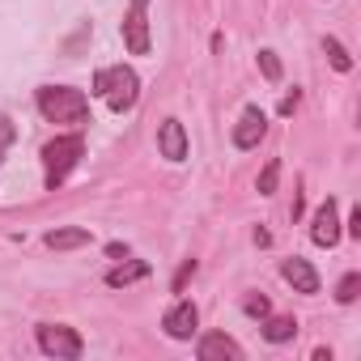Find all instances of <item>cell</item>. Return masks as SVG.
<instances>
[{
  "label": "cell",
  "instance_id": "cell-19",
  "mask_svg": "<svg viewBox=\"0 0 361 361\" xmlns=\"http://www.w3.org/2000/svg\"><path fill=\"white\" fill-rule=\"evenodd\" d=\"M243 310H247L251 319H268V314H272V302H268L264 293H247V298H243Z\"/></svg>",
  "mask_w": 361,
  "mask_h": 361
},
{
  "label": "cell",
  "instance_id": "cell-1",
  "mask_svg": "<svg viewBox=\"0 0 361 361\" xmlns=\"http://www.w3.org/2000/svg\"><path fill=\"white\" fill-rule=\"evenodd\" d=\"M35 106L47 123H85L90 119V94L77 85H39Z\"/></svg>",
  "mask_w": 361,
  "mask_h": 361
},
{
  "label": "cell",
  "instance_id": "cell-10",
  "mask_svg": "<svg viewBox=\"0 0 361 361\" xmlns=\"http://www.w3.org/2000/svg\"><path fill=\"white\" fill-rule=\"evenodd\" d=\"M264 132H268V115H264L259 106H247L243 119L234 123V145H238V149H255V145L264 140Z\"/></svg>",
  "mask_w": 361,
  "mask_h": 361
},
{
  "label": "cell",
  "instance_id": "cell-21",
  "mask_svg": "<svg viewBox=\"0 0 361 361\" xmlns=\"http://www.w3.org/2000/svg\"><path fill=\"white\" fill-rule=\"evenodd\" d=\"M192 276H196V259H188L183 268H178V276H174V293H183V285H188Z\"/></svg>",
  "mask_w": 361,
  "mask_h": 361
},
{
  "label": "cell",
  "instance_id": "cell-12",
  "mask_svg": "<svg viewBox=\"0 0 361 361\" xmlns=\"http://www.w3.org/2000/svg\"><path fill=\"white\" fill-rule=\"evenodd\" d=\"M153 268L145 264V259H119L111 272H106V285L111 289H128V285H136V281H145Z\"/></svg>",
  "mask_w": 361,
  "mask_h": 361
},
{
  "label": "cell",
  "instance_id": "cell-15",
  "mask_svg": "<svg viewBox=\"0 0 361 361\" xmlns=\"http://www.w3.org/2000/svg\"><path fill=\"white\" fill-rule=\"evenodd\" d=\"M323 51H327V60H331V68H336V73H353V56L344 51V43H340V39H323Z\"/></svg>",
  "mask_w": 361,
  "mask_h": 361
},
{
  "label": "cell",
  "instance_id": "cell-13",
  "mask_svg": "<svg viewBox=\"0 0 361 361\" xmlns=\"http://www.w3.org/2000/svg\"><path fill=\"white\" fill-rule=\"evenodd\" d=\"M43 243H47L51 251H77V247H90L94 234H90L85 226H64V230H51Z\"/></svg>",
  "mask_w": 361,
  "mask_h": 361
},
{
  "label": "cell",
  "instance_id": "cell-2",
  "mask_svg": "<svg viewBox=\"0 0 361 361\" xmlns=\"http://www.w3.org/2000/svg\"><path fill=\"white\" fill-rule=\"evenodd\" d=\"M90 94L102 98L115 115H123V111H132L136 98H140V77H136V68H128V64H111V68H98V73H94Z\"/></svg>",
  "mask_w": 361,
  "mask_h": 361
},
{
  "label": "cell",
  "instance_id": "cell-9",
  "mask_svg": "<svg viewBox=\"0 0 361 361\" xmlns=\"http://www.w3.org/2000/svg\"><path fill=\"white\" fill-rule=\"evenodd\" d=\"M196 357L200 361H243V344L226 331H209L200 344H196Z\"/></svg>",
  "mask_w": 361,
  "mask_h": 361
},
{
  "label": "cell",
  "instance_id": "cell-3",
  "mask_svg": "<svg viewBox=\"0 0 361 361\" xmlns=\"http://www.w3.org/2000/svg\"><path fill=\"white\" fill-rule=\"evenodd\" d=\"M81 153H85V136L81 132H68V136H56V140H47L43 145V183H47V192H56L64 178L77 170V161H81Z\"/></svg>",
  "mask_w": 361,
  "mask_h": 361
},
{
  "label": "cell",
  "instance_id": "cell-24",
  "mask_svg": "<svg viewBox=\"0 0 361 361\" xmlns=\"http://www.w3.org/2000/svg\"><path fill=\"white\" fill-rule=\"evenodd\" d=\"M106 255H111V259H128V247H123V243H111Z\"/></svg>",
  "mask_w": 361,
  "mask_h": 361
},
{
  "label": "cell",
  "instance_id": "cell-22",
  "mask_svg": "<svg viewBox=\"0 0 361 361\" xmlns=\"http://www.w3.org/2000/svg\"><path fill=\"white\" fill-rule=\"evenodd\" d=\"M298 102H302V94H298V90H293V94H285V98H281V115H293V111H298Z\"/></svg>",
  "mask_w": 361,
  "mask_h": 361
},
{
  "label": "cell",
  "instance_id": "cell-14",
  "mask_svg": "<svg viewBox=\"0 0 361 361\" xmlns=\"http://www.w3.org/2000/svg\"><path fill=\"white\" fill-rule=\"evenodd\" d=\"M264 323V340L268 344H289L293 336H298V319L293 314H268V319H259Z\"/></svg>",
  "mask_w": 361,
  "mask_h": 361
},
{
  "label": "cell",
  "instance_id": "cell-20",
  "mask_svg": "<svg viewBox=\"0 0 361 361\" xmlns=\"http://www.w3.org/2000/svg\"><path fill=\"white\" fill-rule=\"evenodd\" d=\"M13 140H18V128H13V119H9V115H0V161H5V153L13 149Z\"/></svg>",
  "mask_w": 361,
  "mask_h": 361
},
{
  "label": "cell",
  "instance_id": "cell-16",
  "mask_svg": "<svg viewBox=\"0 0 361 361\" xmlns=\"http://www.w3.org/2000/svg\"><path fill=\"white\" fill-rule=\"evenodd\" d=\"M357 293H361V272H344L340 285H336V302H340V306H353Z\"/></svg>",
  "mask_w": 361,
  "mask_h": 361
},
{
  "label": "cell",
  "instance_id": "cell-23",
  "mask_svg": "<svg viewBox=\"0 0 361 361\" xmlns=\"http://www.w3.org/2000/svg\"><path fill=\"white\" fill-rule=\"evenodd\" d=\"M344 230H348L353 238H361V209H353V213H348V221H344Z\"/></svg>",
  "mask_w": 361,
  "mask_h": 361
},
{
  "label": "cell",
  "instance_id": "cell-4",
  "mask_svg": "<svg viewBox=\"0 0 361 361\" xmlns=\"http://www.w3.org/2000/svg\"><path fill=\"white\" fill-rule=\"evenodd\" d=\"M35 340H39V348H43L47 357H56V361H77V357L85 353V340H81L77 327H68V323H39Z\"/></svg>",
  "mask_w": 361,
  "mask_h": 361
},
{
  "label": "cell",
  "instance_id": "cell-6",
  "mask_svg": "<svg viewBox=\"0 0 361 361\" xmlns=\"http://www.w3.org/2000/svg\"><path fill=\"white\" fill-rule=\"evenodd\" d=\"M123 47L132 56H149V0H132L123 18Z\"/></svg>",
  "mask_w": 361,
  "mask_h": 361
},
{
  "label": "cell",
  "instance_id": "cell-8",
  "mask_svg": "<svg viewBox=\"0 0 361 361\" xmlns=\"http://www.w3.org/2000/svg\"><path fill=\"white\" fill-rule=\"evenodd\" d=\"M157 153H161L166 161H183V157H188V128L178 123L174 115L157 123Z\"/></svg>",
  "mask_w": 361,
  "mask_h": 361
},
{
  "label": "cell",
  "instance_id": "cell-5",
  "mask_svg": "<svg viewBox=\"0 0 361 361\" xmlns=\"http://www.w3.org/2000/svg\"><path fill=\"white\" fill-rule=\"evenodd\" d=\"M340 234H344V230H340V204L327 196V200L314 209V217H310V243L331 251V247L340 243Z\"/></svg>",
  "mask_w": 361,
  "mask_h": 361
},
{
  "label": "cell",
  "instance_id": "cell-18",
  "mask_svg": "<svg viewBox=\"0 0 361 361\" xmlns=\"http://www.w3.org/2000/svg\"><path fill=\"white\" fill-rule=\"evenodd\" d=\"M259 73H264V81H272V85L281 81V60H276V51H272V47H264V51H259Z\"/></svg>",
  "mask_w": 361,
  "mask_h": 361
},
{
  "label": "cell",
  "instance_id": "cell-11",
  "mask_svg": "<svg viewBox=\"0 0 361 361\" xmlns=\"http://www.w3.org/2000/svg\"><path fill=\"white\" fill-rule=\"evenodd\" d=\"M281 276H285L298 293H319V272H314L310 259H302V255L285 259V264H281Z\"/></svg>",
  "mask_w": 361,
  "mask_h": 361
},
{
  "label": "cell",
  "instance_id": "cell-17",
  "mask_svg": "<svg viewBox=\"0 0 361 361\" xmlns=\"http://www.w3.org/2000/svg\"><path fill=\"white\" fill-rule=\"evenodd\" d=\"M276 183H281V157H272V161L259 170V183H255V188H259V196H272Z\"/></svg>",
  "mask_w": 361,
  "mask_h": 361
},
{
  "label": "cell",
  "instance_id": "cell-7",
  "mask_svg": "<svg viewBox=\"0 0 361 361\" xmlns=\"http://www.w3.org/2000/svg\"><path fill=\"white\" fill-rule=\"evenodd\" d=\"M161 327H166V336H170V340H192V336H196V327H200V310H196V302L178 298V302L161 314Z\"/></svg>",
  "mask_w": 361,
  "mask_h": 361
}]
</instances>
